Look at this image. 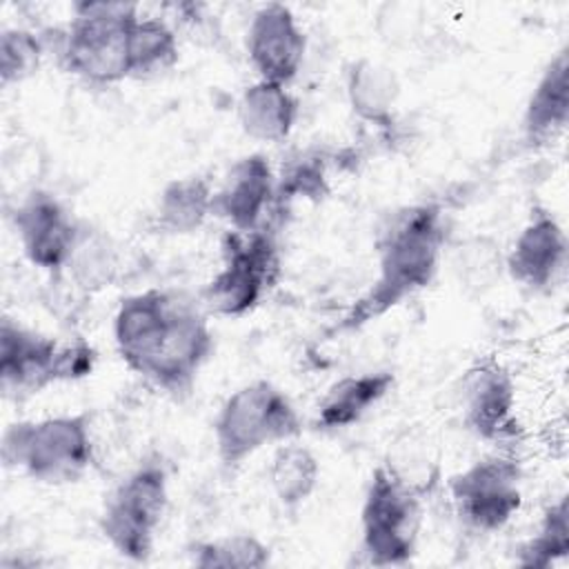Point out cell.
Here are the masks:
<instances>
[{
    "instance_id": "obj_1",
    "label": "cell",
    "mask_w": 569,
    "mask_h": 569,
    "mask_svg": "<svg viewBox=\"0 0 569 569\" xmlns=\"http://www.w3.org/2000/svg\"><path fill=\"white\" fill-rule=\"evenodd\" d=\"M376 278L353 300L336 331H358L427 289L440 269L447 224L440 204L413 202L391 211L376 236Z\"/></svg>"
},
{
    "instance_id": "obj_2",
    "label": "cell",
    "mask_w": 569,
    "mask_h": 569,
    "mask_svg": "<svg viewBox=\"0 0 569 569\" xmlns=\"http://www.w3.org/2000/svg\"><path fill=\"white\" fill-rule=\"evenodd\" d=\"M302 429V416L284 389L258 378L222 400L213 418L216 456L233 471L260 449L296 440Z\"/></svg>"
},
{
    "instance_id": "obj_3",
    "label": "cell",
    "mask_w": 569,
    "mask_h": 569,
    "mask_svg": "<svg viewBox=\"0 0 569 569\" xmlns=\"http://www.w3.org/2000/svg\"><path fill=\"white\" fill-rule=\"evenodd\" d=\"M2 460L42 485L78 482L96 458L89 413H60L11 422L2 433Z\"/></svg>"
},
{
    "instance_id": "obj_4",
    "label": "cell",
    "mask_w": 569,
    "mask_h": 569,
    "mask_svg": "<svg viewBox=\"0 0 569 569\" xmlns=\"http://www.w3.org/2000/svg\"><path fill=\"white\" fill-rule=\"evenodd\" d=\"M140 16L131 2L82 0L71 7V20L60 33L62 67L93 87L129 78V31Z\"/></svg>"
},
{
    "instance_id": "obj_5",
    "label": "cell",
    "mask_w": 569,
    "mask_h": 569,
    "mask_svg": "<svg viewBox=\"0 0 569 569\" xmlns=\"http://www.w3.org/2000/svg\"><path fill=\"white\" fill-rule=\"evenodd\" d=\"M169 509V469L160 456H144L102 502L98 527L109 547L131 562H147Z\"/></svg>"
},
{
    "instance_id": "obj_6",
    "label": "cell",
    "mask_w": 569,
    "mask_h": 569,
    "mask_svg": "<svg viewBox=\"0 0 569 569\" xmlns=\"http://www.w3.org/2000/svg\"><path fill=\"white\" fill-rule=\"evenodd\" d=\"M420 493L387 462L378 465L360 505V553L373 567H402L418 551Z\"/></svg>"
},
{
    "instance_id": "obj_7",
    "label": "cell",
    "mask_w": 569,
    "mask_h": 569,
    "mask_svg": "<svg viewBox=\"0 0 569 569\" xmlns=\"http://www.w3.org/2000/svg\"><path fill=\"white\" fill-rule=\"evenodd\" d=\"M280 271V247L271 231L229 229L222 238V264L204 284L202 302L216 316L242 318L260 305Z\"/></svg>"
},
{
    "instance_id": "obj_8",
    "label": "cell",
    "mask_w": 569,
    "mask_h": 569,
    "mask_svg": "<svg viewBox=\"0 0 569 569\" xmlns=\"http://www.w3.org/2000/svg\"><path fill=\"white\" fill-rule=\"evenodd\" d=\"M93 365L96 351L89 345H60L51 336L2 318L0 387L7 396H31L53 382L84 378L93 371Z\"/></svg>"
},
{
    "instance_id": "obj_9",
    "label": "cell",
    "mask_w": 569,
    "mask_h": 569,
    "mask_svg": "<svg viewBox=\"0 0 569 569\" xmlns=\"http://www.w3.org/2000/svg\"><path fill=\"white\" fill-rule=\"evenodd\" d=\"M449 493L469 529L500 531L522 507V467L505 453L485 456L449 478Z\"/></svg>"
},
{
    "instance_id": "obj_10",
    "label": "cell",
    "mask_w": 569,
    "mask_h": 569,
    "mask_svg": "<svg viewBox=\"0 0 569 569\" xmlns=\"http://www.w3.org/2000/svg\"><path fill=\"white\" fill-rule=\"evenodd\" d=\"M213 349L216 340L207 316L191 302L178 300L160 351L144 380L162 393L182 400L193 391L198 373L213 356Z\"/></svg>"
},
{
    "instance_id": "obj_11",
    "label": "cell",
    "mask_w": 569,
    "mask_h": 569,
    "mask_svg": "<svg viewBox=\"0 0 569 569\" xmlns=\"http://www.w3.org/2000/svg\"><path fill=\"white\" fill-rule=\"evenodd\" d=\"M13 229L22 256L42 271L67 269L80 236V222L49 191H29L13 209Z\"/></svg>"
},
{
    "instance_id": "obj_12",
    "label": "cell",
    "mask_w": 569,
    "mask_h": 569,
    "mask_svg": "<svg viewBox=\"0 0 569 569\" xmlns=\"http://www.w3.org/2000/svg\"><path fill=\"white\" fill-rule=\"evenodd\" d=\"M244 40L258 80L289 87L307 53V36L291 7L280 2L258 7L247 24Z\"/></svg>"
},
{
    "instance_id": "obj_13",
    "label": "cell",
    "mask_w": 569,
    "mask_h": 569,
    "mask_svg": "<svg viewBox=\"0 0 569 569\" xmlns=\"http://www.w3.org/2000/svg\"><path fill=\"white\" fill-rule=\"evenodd\" d=\"M178 298L162 289H144L120 300L113 316V342L120 360L129 371L147 378Z\"/></svg>"
},
{
    "instance_id": "obj_14",
    "label": "cell",
    "mask_w": 569,
    "mask_h": 569,
    "mask_svg": "<svg viewBox=\"0 0 569 569\" xmlns=\"http://www.w3.org/2000/svg\"><path fill=\"white\" fill-rule=\"evenodd\" d=\"M567 253L569 242L565 227L549 209L533 207L505 253V271L513 282L542 291L565 271Z\"/></svg>"
},
{
    "instance_id": "obj_15",
    "label": "cell",
    "mask_w": 569,
    "mask_h": 569,
    "mask_svg": "<svg viewBox=\"0 0 569 569\" xmlns=\"http://www.w3.org/2000/svg\"><path fill=\"white\" fill-rule=\"evenodd\" d=\"M276 202V173L264 153H244L229 164L213 191V216L233 231L264 227V216Z\"/></svg>"
},
{
    "instance_id": "obj_16",
    "label": "cell",
    "mask_w": 569,
    "mask_h": 569,
    "mask_svg": "<svg viewBox=\"0 0 569 569\" xmlns=\"http://www.w3.org/2000/svg\"><path fill=\"white\" fill-rule=\"evenodd\" d=\"M462 422L480 440L505 442L516 436V385L511 373L485 360L462 382Z\"/></svg>"
},
{
    "instance_id": "obj_17",
    "label": "cell",
    "mask_w": 569,
    "mask_h": 569,
    "mask_svg": "<svg viewBox=\"0 0 569 569\" xmlns=\"http://www.w3.org/2000/svg\"><path fill=\"white\" fill-rule=\"evenodd\" d=\"M569 122V53L556 51L542 67L522 111V136L531 147L553 142Z\"/></svg>"
},
{
    "instance_id": "obj_18",
    "label": "cell",
    "mask_w": 569,
    "mask_h": 569,
    "mask_svg": "<svg viewBox=\"0 0 569 569\" xmlns=\"http://www.w3.org/2000/svg\"><path fill=\"white\" fill-rule=\"evenodd\" d=\"M300 118V102L287 84L253 80L238 98L240 129L258 142H284Z\"/></svg>"
},
{
    "instance_id": "obj_19",
    "label": "cell",
    "mask_w": 569,
    "mask_h": 569,
    "mask_svg": "<svg viewBox=\"0 0 569 569\" xmlns=\"http://www.w3.org/2000/svg\"><path fill=\"white\" fill-rule=\"evenodd\" d=\"M396 376L387 369L351 373L336 380L318 402L316 427L338 431L358 425L393 389Z\"/></svg>"
},
{
    "instance_id": "obj_20",
    "label": "cell",
    "mask_w": 569,
    "mask_h": 569,
    "mask_svg": "<svg viewBox=\"0 0 569 569\" xmlns=\"http://www.w3.org/2000/svg\"><path fill=\"white\" fill-rule=\"evenodd\" d=\"M345 93L358 120L382 131L393 127L400 80L389 64L367 56L353 60L345 73Z\"/></svg>"
},
{
    "instance_id": "obj_21",
    "label": "cell",
    "mask_w": 569,
    "mask_h": 569,
    "mask_svg": "<svg viewBox=\"0 0 569 569\" xmlns=\"http://www.w3.org/2000/svg\"><path fill=\"white\" fill-rule=\"evenodd\" d=\"M213 191L209 178L200 173L169 180L156 200V229L167 236L196 233L213 216Z\"/></svg>"
},
{
    "instance_id": "obj_22",
    "label": "cell",
    "mask_w": 569,
    "mask_h": 569,
    "mask_svg": "<svg viewBox=\"0 0 569 569\" xmlns=\"http://www.w3.org/2000/svg\"><path fill=\"white\" fill-rule=\"evenodd\" d=\"M320 460L296 440L278 445L269 465V487L278 505L287 511H298L318 489Z\"/></svg>"
},
{
    "instance_id": "obj_23",
    "label": "cell",
    "mask_w": 569,
    "mask_h": 569,
    "mask_svg": "<svg viewBox=\"0 0 569 569\" xmlns=\"http://www.w3.org/2000/svg\"><path fill=\"white\" fill-rule=\"evenodd\" d=\"M180 60L176 29L160 16H138L129 31V78L147 80L171 71Z\"/></svg>"
},
{
    "instance_id": "obj_24",
    "label": "cell",
    "mask_w": 569,
    "mask_h": 569,
    "mask_svg": "<svg viewBox=\"0 0 569 569\" xmlns=\"http://www.w3.org/2000/svg\"><path fill=\"white\" fill-rule=\"evenodd\" d=\"M189 558L198 569H262L271 562V547L256 533L240 531L191 542Z\"/></svg>"
},
{
    "instance_id": "obj_25",
    "label": "cell",
    "mask_w": 569,
    "mask_h": 569,
    "mask_svg": "<svg viewBox=\"0 0 569 569\" xmlns=\"http://www.w3.org/2000/svg\"><path fill=\"white\" fill-rule=\"evenodd\" d=\"M569 553V507L567 498L547 505L536 531L518 547L516 565L529 569H547Z\"/></svg>"
},
{
    "instance_id": "obj_26",
    "label": "cell",
    "mask_w": 569,
    "mask_h": 569,
    "mask_svg": "<svg viewBox=\"0 0 569 569\" xmlns=\"http://www.w3.org/2000/svg\"><path fill=\"white\" fill-rule=\"evenodd\" d=\"M67 269L76 284L87 291L109 287L118 271V256L109 236L82 224Z\"/></svg>"
},
{
    "instance_id": "obj_27",
    "label": "cell",
    "mask_w": 569,
    "mask_h": 569,
    "mask_svg": "<svg viewBox=\"0 0 569 569\" xmlns=\"http://www.w3.org/2000/svg\"><path fill=\"white\" fill-rule=\"evenodd\" d=\"M44 56V40L40 33L11 27L0 33V80L4 87L20 84L38 73Z\"/></svg>"
},
{
    "instance_id": "obj_28",
    "label": "cell",
    "mask_w": 569,
    "mask_h": 569,
    "mask_svg": "<svg viewBox=\"0 0 569 569\" xmlns=\"http://www.w3.org/2000/svg\"><path fill=\"white\" fill-rule=\"evenodd\" d=\"M329 193L327 164L320 156L302 153L276 176V202L311 200L320 202Z\"/></svg>"
},
{
    "instance_id": "obj_29",
    "label": "cell",
    "mask_w": 569,
    "mask_h": 569,
    "mask_svg": "<svg viewBox=\"0 0 569 569\" xmlns=\"http://www.w3.org/2000/svg\"><path fill=\"white\" fill-rule=\"evenodd\" d=\"M458 271L467 287H489L505 271V256L487 238H473L460 247Z\"/></svg>"
}]
</instances>
